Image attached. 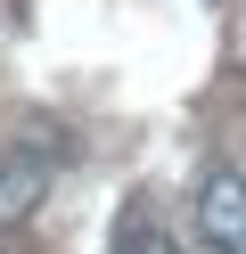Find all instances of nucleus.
<instances>
[{
  "instance_id": "obj_1",
  "label": "nucleus",
  "mask_w": 246,
  "mask_h": 254,
  "mask_svg": "<svg viewBox=\"0 0 246 254\" xmlns=\"http://www.w3.org/2000/svg\"><path fill=\"white\" fill-rule=\"evenodd\" d=\"M189 238H197V254H246V172L238 164H205L197 172Z\"/></svg>"
},
{
  "instance_id": "obj_2",
  "label": "nucleus",
  "mask_w": 246,
  "mask_h": 254,
  "mask_svg": "<svg viewBox=\"0 0 246 254\" xmlns=\"http://www.w3.org/2000/svg\"><path fill=\"white\" fill-rule=\"evenodd\" d=\"M49 181H58L49 148H0V221H33L49 205Z\"/></svg>"
},
{
  "instance_id": "obj_3",
  "label": "nucleus",
  "mask_w": 246,
  "mask_h": 254,
  "mask_svg": "<svg viewBox=\"0 0 246 254\" xmlns=\"http://www.w3.org/2000/svg\"><path fill=\"white\" fill-rule=\"evenodd\" d=\"M115 254H189V246L148 213V197H131L123 213H115Z\"/></svg>"
}]
</instances>
